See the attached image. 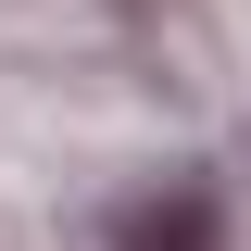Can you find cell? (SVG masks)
Wrapping results in <instances>:
<instances>
[{"label":"cell","instance_id":"obj_1","mask_svg":"<svg viewBox=\"0 0 251 251\" xmlns=\"http://www.w3.org/2000/svg\"><path fill=\"white\" fill-rule=\"evenodd\" d=\"M113 251H226L214 176H163V188H138V201H113Z\"/></svg>","mask_w":251,"mask_h":251}]
</instances>
